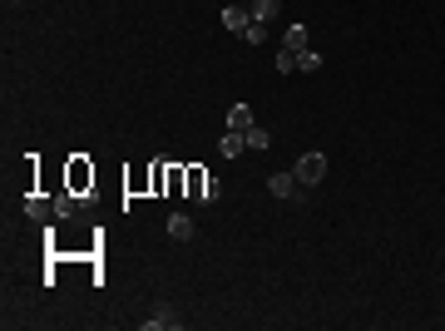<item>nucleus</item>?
<instances>
[{
  "label": "nucleus",
  "mask_w": 445,
  "mask_h": 331,
  "mask_svg": "<svg viewBox=\"0 0 445 331\" xmlns=\"http://www.w3.org/2000/svg\"><path fill=\"white\" fill-rule=\"evenodd\" d=\"M173 331V326H183V316H173V311H153V316H144V331Z\"/></svg>",
  "instance_id": "nucleus-12"
},
{
  "label": "nucleus",
  "mask_w": 445,
  "mask_h": 331,
  "mask_svg": "<svg viewBox=\"0 0 445 331\" xmlns=\"http://www.w3.org/2000/svg\"><path fill=\"white\" fill-rule=\"evenodd\" d=\"M297 178H302V188H317L322 178H327V154L322 149H307L302 158H297V168H292Z\"/></svg>",
  "instance_id": "nucleus-2"
},
{
  "label": "nucleus",
  "mask_w": 445,
  "mask_h": 331,
  "mask_svg": "<svg viewBox=\"0 0 445 331\" xmlns=\"http://www.w3.org/2000/svg\"><path fill=\"white\" fill-rule=\"evenodd\" d=\"M80 208H84V198H80V193H70V188L55 198V218H75Z\"/></svg>",
  "instance_id": "nucleus-8"
},
{
  "label": "nucleus",
  "mask_w": 445,
  "mask_h": 331,
  "mask_svg": "<svg viewBox=\"0 0 445 331\" xmlns=\"http://www.w3.org/2000/svg\"><path fill=\"white\" fill-rule=\"evenodd\" d=\"M268 188H272L277 198H287V203H302V178H297V173H272Z\"/></svg>",
  "instance_id": "nucleus-4"
},
{
  "label": "nucleus",
  "mask_w": 445,
  "mask_h": 331,
  "mask_svg": "<svg viewBox=\"0 0 445 331\" xmlns=\"http://www.w3.org/2000/svg\"><path fill=\"white\" fill-rule=\"evenodd\" d=\"M149 188H153V193H168V158H153V168H149Z\"/></svg>",
  "instance_id": "nucleus-11"
},
{
  "label": "nucleus",
  "mask_w": 445,
  "mask_h": 331,
  "mask_svg": "<svg viewBox=\"0 0 445 331\" xmlns=\"http://www.w3.org/2000/svg\"><path fill=\"white\" fill-rule=\"evenodd\" d=\"M243 139H248V149H268V144H272V129H263V124H253V129H248Z\"/></svg>",
  "instance_id": "nucleus-14"
},
{
  "label": "nucleus",
  "mask_w": 445,
  "mask_h": 331,
  "mask_svg": "<svg viewBox=\"0 0 445 331\" xmlns=\"http://www.w3.org/2000/svg\"><path fill=\"white\" fill-rule=\"evenodd\" d=\"M25 213H30L35 223H50V213H55V203H50L45 193H30V203H25Z\"/></svg>",
  "instance_id": "nucleus-9"
},
{
  "label": "nucleus",
  "mask_w": 445,
  "mask_h": 331,
  "mask_svg": "<svg viewBox=\"0 0 445 331\" xmlns=\"http://www.w3.org/2000/svg\"><path fill=\"white\" fill-rule=\"evenodd\" d=\"M65 183H70V193L89 198V193H94V163H89L84 154H75V158H70V168H65Z\"/></svg>",
  "instance_id": "nucleus-1"
},
{
  "label": "nucleus",
  "mask_w": 445,
  "mask_h": 331,
  "mask_svg": "<svg viewBox=\"0 0 445 331\" xmlns=\"http://www.w3.org/2000/svg\"><path fill=\"white\" fill-rule=\"evenodd\" d=\"M228 129H233V134H248V129H253V109H248V104H233V109H228Z\"/></svg>",
  "instance_id": "nucleus-7"
},
{
  "label": "nucleus",
  "mask_w": 445,
  "mask_h": 331,
  "mask_svg": "<svg viewBox=\"0 0 445 331\" xmlns=\"http://www.w3.org/2000/svg\"><path fill=\"white\" fill-rule=\"evenodd\" d=\"M168 237H173V242H193V218H188V213H173V218H168Z\"/></svg>",
  "instance_id": "nucleus-5"
},
{
  "label": "nucleus",
  "mask_w": 445,
  "mask_h": 331,
  "mask_svg": "<svg viewBox=\"0 0 445 331\" xmlns=\"http://www.w3.org/2000/svg\"><path fill=\"white\" fill-rule=\"evenodd\" d=\"M243 149H248V139H243V134H233V129H228V134L218 139V154H222V158H238Z\"/></svg>",
  "instance_id": "nucleus-10"
},
{
  "label": "nucleus",
  "mask_w": 445,
  "mask_h": 331,
  "mask_svg": "<svg viewBox=\"0 0 445 331\" xmlns=\"http://www.w3.org/2000/svg\"><path fill=\"white\" fill-rule=\"evenodd\" d=\"M222 25H228V30H238V35H243V30L253 25V11H243V6H228V11H222Z\"/></svg>",
  "instance_id": "nucleus-6"
},
{
  "label": "nucleus",
  "mask_w": 445,
  "mask_h": 331,
  "mask_svg": "<svg viewBox=\"0 0 445 331\" xmlns=\"http://www.w3.org/2000/svg\"><path fill=\"white\" fill-rule=\"evenodd\" d=\"M282 11V0H253V20H272Z\"/></svg>",
  "instance_id": "nucleus-15"
},
{
  "label": "nucleus",
  "mask_w": 445,
  "mask_h": 331,
  "mask_svg": "<svg viewBox=\"0 0 445 331\" xmlns=\"http://www.w3.org/2000/svg\"><path fill=\"white\" fill-rule=\"evenodd\" d=\"M277 70H282V75H297V50H282V55H277Z\"/></svg>",
  "instance_id": "nucleus-18"
},
{
  "label": "nucleus",
  "mask_w": 445,
  "mask_h": 331,
  "mask_svg": "<svg viewBox=\"0 0 445 331\" xmlns=\"http://www.w3.org/2000/svg\"><path fill=\"white\" fill-rule=\"evenodd\" d=\"M282 50H312V45H307V25H292L287 40H282Z\"/></svg>",
  "instance_id": "nucleus-13"
},
{
  "label": "nucleus",
  "mask_w": 445,
  "mask_h": 331,
  "mask_svg": "<svg viewBox=\"0 0 445 331\" xmlns=\"http://www.w3.org/2000/svg\"><path fill=\"white\" fill-rule=\"evenodd\" d=\"M218 193H222V188H218V178H213V173L188 168V198H193V203H218Z\"/></svg>",
  "instance_id": "nucleus-3"
},
{
  "label": "nucleus",
  "mask_w": 445,
  "mask_h": 331,
  "mask_svg": "<svg viewBox=\"0 0 445 331\" xmlns=\"http://www.w3.org/2000/svg\"><path fill=\"white\" fill-rule=\"evenodd\" d=\"M243 40H248V45H263V40H268V20H253V25L243 30Z\"/></svg>",
  "instance_id": "nucleus-17"
},
{
  "label": "nucleus",
  "mask_w": 445,
  "mask_h": 331,
  "mask_svg": "<svg viewBox=\"0 0 445 331\" xmlns=\"http://www.w3.org/2000/svg\"><path fill=\"white\" fill-rule=\"evenodd\" d=\"M297 70H302V75L322 70V55H317V50H297Z\"/></svg>",
  "instance_id": "nucleus-16"
}]
</instances>
